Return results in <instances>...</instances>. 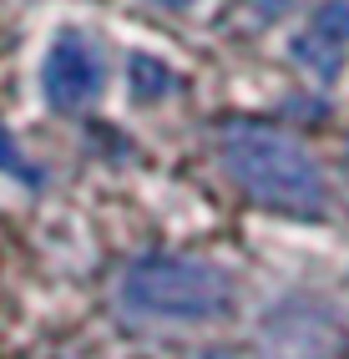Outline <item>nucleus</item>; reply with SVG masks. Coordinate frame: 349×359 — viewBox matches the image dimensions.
Returning <instances> with one entry per match:
<instances>
[{"mask_svg": "<svg viewBox=\"0 0 349 359\" xmlns=\"http://www.w3.org/2000/svg\"><path fill=\"white\" fill-rule=\"evenodd\" d=\"M122 309L157 324H207L233 314V273L207 258H137L122 278Z\"/></svg>", "mask_w": 349, "mask_h": 359, "instance_id": "f03ea898", "label": "nucleus"}, {"mask_svg": "<svg viewBox=\"0 0 349 359\" xmlns=\"http://www.w3.org/2000/svg\"><path fill=\"white\" fill-rule=\"evenodd\" d=\"M132 91H137V102L167 97V91H172V71L162 61H152V56H132Z\"/></svg>", "mask_w": 349, "mask_h": 359, "instance_id": "423d86ee", "label": "nucleus"}, {"mask_svg": "<svg viewBox=\"0 0 349 359\" xmlns=\"http://www.w3.org/2000/svg\"><path fill=\"white\" fill-rule=\"evenodd\" d=\"M218 152H223V167L233 172V182L243 193H253L264 208L294 212V218H319L329 208V187H324L319 162L278 127L248 122V116L223 122Z\"/></svg>", "mask_w": 349, "mask_h": 359, "instance_id": "f257e3e1", "label": "nucleus"}, {"mask_svg": "<svg viewBox=\"0 0 349 359\" xmlns=\"http://www.w3.org/2000/svg\"><path fill=\"white\" fill-rule=\"evenodd\" d=\"M41 86H46V102L56 111H81V107H91L102 97V56L91 51L81 36H61L51 51H46Z\"/></svg>", "mask_w": 349, "mask_h": 359, "instance_id": "20e7f679", "label": "nucleus"}, {"mask_svg": "<svg viewBox=\"0 0 349 359\" xmlns=\"http://www.w3.org/2000/svg\"><path fill=\"white\" fill-rule=\"evenodd\" d=\"M294 56L304 71H314L319 81H334L344 61H349V0H324L314 11V20L299 36Z\"/></svg>", "mask_w": 349, "mask_h": 359, "instance_id": "39448f33", "label": "nucleus"}, {"mask_svg": "<svg viewBox=\"0 0 349 359\" xmlns=\"http://www.w3.org/2000/svg\"><path fill=\"white\" fill-rule=\"evenodd\" d=\"M259 344H264V359H339L344 329L329 309H319L309 299H289L264 314Z\"/></svg>", "mask_w": 349, "mask_h": 359, "instance_id": "7ed1b4c3", "label": "nucleus"}, {"mask_svg": "<svg viewBox=\"0 0 349 359\" xmlns=\"http://www.w3.org/2000/svg\"><path fill=\"white\" fill-rule=\"evenodd\" d=\"M0 172H11V177H26V182L36 177V172H31V162L20 157V147L11 142V132H6V127H0Z\"/></svg>", "mask_w": 349, "mask_h": 359, "instance_id": "0eeeda50", "label": "nucleus"}, {"mask_svg": "<svg viewBox=\"0 0 349 359\" xmlns=\"http://www.w3.org/2000/svg\"><path fill=\"white\" fill-rule=\"evenodd\" d=\"M172 6H188V0H172Z\"/></svg>", "mask_w": 349, "mask_h": 359, "instance_id": "6e6552de", "label": "nucleus"}]
</instances>
